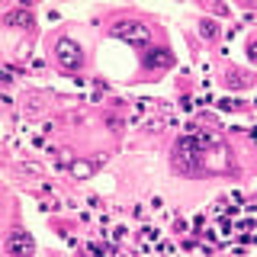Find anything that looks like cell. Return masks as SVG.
<instances>
[{
    "mask_svg": "<svg viewBox=\"0 0 257 257\" xmlns=\"http://www.w3.org/2000/svg\"><path fill=\"white\" fill-rule=\"evenodd\" d=\"M112 36L125 39L128 45H148L151 29L145 26V23H139V20H119L116 26H112Z\"/></svg>",
    "mask_w": 257,
    "mask_h": 257,
    "instance_id": "obj_1",
    "label": "cell"
},
{
    "mask_svg": "<svg viewBox=\"0 0 257 257\" xmlns=\"http://www.w3.org/2000/svg\"><path fill=\"white\" fill-rule=\"evenodd\" d=\"M55 55H58V61L64 68H77L80 64V48L71 42V39H61V42L55 45Z\"/></svg>",
    "mask_w": 257,
    "mask_h": 257,
    "instance_id": "obj_2",
    "label": "cell"
},
{
    "mask_svg": "<svg viewBox=\"0 0 257 257\" xmlns=\"http://www.w3.org/2000/svg\"><path fill=\"white\" fill-rule=\"evenodd\" d=\"M32 247H36V241H32V235H26V231L16 228L10 235V251L13 254H32Z\"/></svg>",
    "mask_w": 257,
    "mask_h": 257,
    "instance_id": "obj_3",
    "label": "cell"
},
{
    "mask_svg": "<svg viewBox=\"0 0 257 257\" xmlns=\"http://www.w3.org/2000/svg\"><path fill=\"white\" fill-rule=\"evenodd\" d=\"M145 64H148V68H171L174 58H171V52L158 48V52H148V55H145Z\"/></svg>",
    "mask_w": 257,
    "mask_h": 257,
    "instance_id": "obj_4",
    "label": "cell"
},
{
    "mask_svg": "<svg viewBox=\"0 0 257 257\" xmlns=\"http://www.w3.org/2000/svg\"><path fill=\"white\" fill-rule=\"evenodd\" d=\"M71 174H74V177H90L93 164H87V161H74V164H71Z\"/></svg>",
    "mask_w": 257,
    "mask_h": 257,
    "instance_id": "obj_5",
    "label": "cell"
},
{
    "mask_svg": "<svg viewBox=\"0 0 257 257\" xmlns=\"http://www.w3.org/2000/svg\"><path fill=\"white\" fill-rule=\"evenodd\" d=\"M10 23H16V26H29V13H13Z\"/></svg>",
    "mask_w": 257,
    "mask_h": 257,
    "instance_id": "obj_6",
    "label": "cell"
},
{
    "mask_svg": "<svg viewBox=\"0 0 257 257\" xmlns=\"http://www.w3.org/2000/svg\"><path fill=\"white\" fill-rule=\"evenodd\" d=\"M199 36H203V39H212L215 36V26H212V23H203V26H199Z\"/></svg>",
    "mask_w": 257,
    "mask_h": 257,
    "instance_id": "obj_7",
    "label": "cell"
},
{
    "mask_svg": "<svg viewBox=\"0 0 257 257\" xmlns=\"http://www.w3.org/2000/svg\"><path fill=\"white\" fill-rule=\"evenodd\" d=\"M219 106H222V109H238V106H241V100H222Z\"/></svg>",
    "mask_w": 257,
    "mask_h": 257,
    "instance_id": "obj_8",
    "label": "cell"
}]
</instances>
